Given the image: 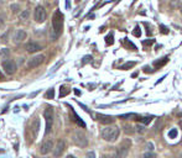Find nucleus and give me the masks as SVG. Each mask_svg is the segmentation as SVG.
Masks as SVG:
<instances>
[{"mask_svg":"<svg viewBox=\"0 0 182 158\" xmlns=\"http://www.w3.org/2000/svg\"><path fill=\"white\" fill-rule=\"evenodd\" d=\"M1 66L4 68V71L6 74H14L15 72H16V64H15V62L11 61V59H4L3 63H1Z\"/></svg>","mask_w":182,"mask_h":158,"instance_id":"nucleus-6","label":"nucleus"},{"mask_svg":"<svg viewBox=\"0 0 182 158\" xmlns=\"http://www.w3.org/2000/svg\"><path fill=\"white\" fill-rule=\"evenodd\" d=\"M96 117L103 125H110V124H114V121H115V119H114L113 116H109V115H103V114H96Z\"/></svg>","mask_w":182,"mask_h":158,"instance_id":"nucleus-10","label":"nucleus"},{"mask_svg":"<svg viewBox=\"0 0 182 158\" xmlns=\"http://www.w3.org/2000/svg\"><path fill=\"white\" fill-rule=\"evenodd\" d=\"M181 13H182V9H181Z\"/></svg>","mask_w":182,"mask_h":158,"instance_id":"nucleus-44","label":"nucleus"},{"mask_svg":"<svg viewBox=\"0 0 182 158\" xmlns=\"http://www.w3.org/2000/svg\"><path fill=\"white\" fill-rule=\"evenodd\" d=\"M9 55H10V51L8 48H3L0 51V57H1V58H8Z\"/></svg>","mask_w":182,"mask_h":158,"instance_id":"nucleus-19","label":"nucleus"},{"mask_svg":"<svg viewBox=\"0 0 182 158\" xmlns=\"http://www.w3.org/2000/svg\"><path fill=\"white\" fill-rule=\"evenodd\" d=\"M34 17L36 20V22H44L46 20V10L42 6H36Z\"/></svg>","mask_w":182,"mask_h":158,"instance_id":"nucleus-9","label":"nucleus"},{"mask_svg":"<svg viewBox=\"0 0 182 158\" xmlns=\"http://www.w3.org/2000/svg\"><path fill=\"white\" fill-rule=\"evenodd\" d=\"M135 64H136V62H126L125 64H123L122 67H120V69H123V71H126V69H130V68H133Z\"/></svg>","mask_w":182,"mask_h":158,"instance_id":"nucleus-18","label":"nucleus"},{"mask_svg":"<svg viewBox=\"0 0 182 158\" xmlns=\"http://www.w3.org/2000/svg\"><path fill=\"white\" fill-rule=\"evenodd\" d=\"M65 150H66V142L63 140H58V141H57V143H56V146H55V150H53L55 158L61 157V155L65 152Z\"/></svg>","mask_w":182,"mask_h":158,"instance_id":"nucleus-8","label":"nucleus"},{"mask_svg":"<svg viewBox=\"0 0 182 158\" xmlns=\"http://www.w3.org/2000/svg\"><path fill=\"white\" fill-rule=\"evenodd\" d=\"M124 132L128 134V135H131L135 132V130L131 127V126H125V127H124Z\"/></svg>","mask_w":182,"mask_h":158,"instance_id":"nucleus-26","label":"nucleus"},{"mask_svg":"<svg viewBox=\"0 0 182 158\" xmlns=\"http://www.w3.org/2000/svg\"><path fill=\"white\" fill-rule=\"evenodd\" d=\"M133 35L135 36V37H140V36H141V31H140V27H139V26H136V27L134 29Z\"/></svg>","mask_w":182,"mask_h":158,"instance_id":"nucleus-27","label":"nucleus"},{"mask_svg":"<svg viewBox=\"0 0 182 158\" xmlns=\"http://www.w3.org/2000/svg\"><path fill=\"white\" fill-rule=\"evenodd\" d=\"M87 158H96V153L93 151L88 152V153H87Z\"/></svg>","mask_w":182,"mask_h":158,"instance_id":"nucleus-34","label":"nucleus"},{"mask_svg":"<svg viewBox=\"0 0 182 158\" xmlns=\"http://www.w3.org/2000/svg\"><path fill=\"white\" fill-rule=\"evenodd\" d=\"M169 137H170V138L177 137V130H176V129H172V130H171L170 132H169Z\"/></svg>","mask_w":182,"mask_h":158,"instance_id":"nucleus-29","label":"nucleus"},{"mask_svg":"<svg viewBox=\"0 0 182 158\" xmlns=\"http://www.w3.org/2000/svg\"><path fill=\"white\" fill-rule=\"evenodd\" d=\"M19 63H20V64H22V63H24V58H19Z\"/></svg>","mask_w":182,"mask_h":158,"instance_id":"nucleus-39","label":"nucleus"},{"mask_svg":"<svg viewBox=\"0 0 182 158\" xmlns=\"http://www.w3.org/2000/svg\"><path fill=\"white\" fill-rule=\"evenodd\" d=\"M53 148V142H52L51 140H47V141H45L42 145H41L40 147V153L41 155H47L51 152V150Z\"/></svg>","mask_w":182,"mask_h":158,"instance_id":"nucleus-11","label":"nucleus"},{"mask_svg":"<svg viewBox=\"0 0 182 158\" xmlns=\"http://www.w3.org/2000/svg\"><path fill=\"white\" fill-rule=\"evenodd\" d=\"M66 158H74V157H73V156H71V155H70V156H67Z\"/></svg>","mask_w":182,"mask_h":158,"instance_id":"nucleus-41","label":"nucleus"},{"mask_svg":"<svg viewBox=\"0 0 182 158\" xmlns=\"http://www.w3.org/2000/svg\"><path fill=\"white\" fill-rule=\"evenodd\" d=\"M124 45H125V47L130 51H138V47L135 46L129 38H124Z\"/></svg>","mask_w":182,"mask_h":158,"instance_id":"nucleus-15","label":"nucleus"},{"mask_svg":"<svg viewBox=\"0 0 182 158\" xmlns=\"http://www.w3.org/2000/svg\"><path fill=\"white\" fill-rule=\"evenodd\" d=\"M155 43V40H145L143 41V46L144 47H149V46H151Z\"/></svg>","mask_w":182,"mask_h":158,"instance_id":"nucleus-28","label":"nucleus"},{"mask_svg":"<svg viewBox=\"0 0 182 158\" xmlns=\"http://www.w3.org/2000/svg\"><path fill=\"white\" fill-rule=\"evenodd\" d=\"M134 130L136 131V132H139V134H144L145 131H146V129H145V126H141V125H138V126H135V127H134Z\"/></svg>","mask_w":182,"mask_h":158,"instance_id":"nucleus-21","label":"nucleus"},{"mask_svg":"<svg viewBox=\"0 0 182 158\" xmlns=\"http://www.w3.org/2000/svg\"><path fill=\"white\" fill-rule=\"evenodd\" d=\"M143 157L144 158H156V155L152 153V152H145Z\"/></svg>","mask_w":182,"mask_h":158,"instance_id":"nucleus-33","label":"nucleus"},{"mask_svg":"<svg viewBox=\"0 0 182 158\" xmlns=\"http://www.w3.org/2000/svg\"><path fill=\"white\" fill-rule=\"evenodd\" d=\"M73 115H74V117H76V121H77V124L79 125V126H82V127H86V124L83 122V121H82V120H81L79 117H78V116H77V115H76L74 113H73Z\"/></svg>","mask_w":182,"mask_h":158,"instance_id":"nucleus-32","label":"nucleus"},{"mask_svg":"<svg viewBox=\"0 0 182 158\" xmlns=\"http://www.w3.org/2000/svg\"><path fill=\"white\" fill-rule=\"evenodd\" d=\"M44 117L46 121V130H45V135H48L50 131L52 129V124H53V109L47 106L44 110Z\"/></svg>","mask_w":182,"mask_h":158,"instance_id":"nucleus-3","label":"nucleus"},{"mask_svg":"<svg viewBox=\"0 0 182 158\" xmlns=\"http://www.w3.org/2000/svg\"><path fill=\"white\" fill-rule=\"evenodd\" d=\"M105 43L108 46H112L114 43V38H113V34H109L107 37H105Z\"/></svg>","mask_w":182,"mask_h":158,"instance_id":"nucleus-20","label":"nucleus"},{"mask_svg":"<svg viewBox=\"0 0 182 158\" xmlns=\"http://www.w3.org/2000/svg\"><path fill=\"white\" fill-rule=\"evenodd\" d=\"M72 140H73L74 145H77L78 147H86L88 145V140L86 137V135L81 132V131H76L72 136Z\"/></svg>","mask_w":182,"mask_h":158,"instance_id":"nucleus-4","label":"nucleus"},{"mask_svg":"<svg viewBox=\"0 0 182 158\" xmlns=\"http://www.w3.org/2000/svg\"><path fill=\"white\" fill-rule=\"evenodd\" d=\"M178 156H180V158H182V152H181V153H180Z\"/></svg>","mask_w":182,"mask_h":158,"instance_id":"nucleus-42","label":"nucleus"},{"mask_svg":"<svg viewBox=\"0 0 182 158\" xmlns=\"http://www.w3.org/2000/svg\"><path fill=\"white\" fill-rule=\"evenodd\" d=\"M154 117H151V116H148V117H143V119H136V120H139V121H141V122L144 124V125H148L150 121H151Z\"/></svg>","mask_w":182,"mask_h":158,"instance_id":"nucleus-25","label":"nucleus"},{"mask_svg":"<svg viewBox=\"0 0 182 158\" xmlns=\"http://www.w3.org/2000/svg\"><path fill=\"white\" fill-rule=\"evenodd\" d=\"M45 98H46V99H53V98H55V90H53V89H50V90L46 93Z\"/></svg>","mask_w":182,"mask_h":158,"instance_id":"nucleus-23","label":"nucleus"},{"mask_svg":"<svg viewBox=\"0 0 182 158\" xmlns=\"http://www.w3.org/2000/svg\"><path fill=\"white\" fill-rule=\"evenodd\" d=\"M120 135V130L117 126H109L102 130V137L107 142H115Z\"/></svg>","mask_w":182,"mask_h":158,"instance_id":"nucleus-2","label":"nucleus"},{"mask_svg":"<svg viewBox=\"0 0 182 158\" xmlns=\"http://www.w3.org/2000/svg\"><path fill=\"white\" fill-rule=\"evenodd\" d=\"M160 32L162 34V35H167L169 34V29L166 27V26H164V25H160Z\"/></svg>","mask_w":182,"mask_h":158,"instance_id":"nucleus-30","label":"nucleus"},{"mask_svg":"<svg viewBox=\"0 0 182 158\" xmlns=\"http://www.w3.org/2000/svg\"><path fill=\"white\" fill-rule=\"evenodd\" d=\"M25 38H26V32L24 30H16V31H15L14 37H13L14 43L18 45V43H20V42H22Z\"/></svg>","mask_w":182,"mask_h":158,"instance_id":"nucleus-14","label":"nucleus"},{"mask_svg":"<svg viewBox=\"0 0 182 158\" xmlns=\"http://www.w3.org/2000/svg\"><path fill=\"white\" fill-rule=\"evenodd\" d=\"M92 59V57L91 56H87V57H84V58H83V63H87V62H89Z\"/></svg>","mask_w":182,"mask_h":158,"instance_id":"nucleus-36","label":"nucleus"},{"mask_svg":"<svg viewBox=\"0 0 182 158\" xmlns=\"http://www.w3.org/2000/svg\"><path fill=\"white\" fill-rule=\"evenodd\" d=\"M119 117L123 119V120H126V119H135V117H136V115H135V114H126V115H120Z\"/></svg>","mask_w":182,"mask_h":158,"instance_id":"nucleus-24","label":"nucleus"},{"mask_svg":"<svg viewBox=\"0 0 182 158\" xmlns=\"http://www.w3.org/2000/svg\"><path fill=\"white\" fill-rule=\"evenodd\" d=\"M178 125H180V127L182 129V120H181V121H180V122H178Z\"/></svg>","mask_w":182,"mask_h":158,"instance_id":"nucleus-40","label":"nucleus"},{"mask_svg":"<svg viewBox=\"0 0 182 158\" xmlns=\"http://www.w3.org/2000/svg\"><path fill=\"white\" fill-rule=\"evenodd\" d=\"M129 148H130V141H129V140L124 141L123 145L118 148L117 153H115V157H114V158H126L128 152H129Z\"/></svg>","mask_w":182,"mask_h":158,"instance_id":"nucleus-5","label":"nucleus"},{"mask_svg":"<svg viewBox=\"0 0 182 158\" xmlns=\"http://www.w3.org/2000/svg\"><path fill=\"white\" fill-rule=\"evenodd\" d=\"M134 1H138V0H134Z\"/></svg>","mask_w":182,"mask_h":158,"instance_id":"nucleus-43","label":"nucleus"},{"mask_svg":"<svg viewBox=\"0 0 182 158\" xmlns=\"http://www.w3.org/2000/svg\"><path fill=\"white\" fill-rule=\"evenodd\" d=\"M31 131H32V140L34 141L39 135V131H40V119L39 117H35V120L31 122Z\"/></svg>","mask_w":182,"mask_h":158,"instance_id":"nucleus-12","label":"nucleus"},{"mask_svg":"<svg viewBox=\"0 0 182 158\" xmlns=\"http://www.w3.org/2000/svg\"><path fill=\"white\" fill-rule=\"evenodd\" d=\"M44 61H45V56L44 55H37V56L32 57V58L27 62V67L30 68V69H32V68H36L40 64H42Z\"/></svg>","mask_w":182,"mask_h":158,"instance_id":"nucleus-7","label":"nucleus"},{"mask_svg":"<svg viewBox=\"0 0 182 158\" xmlns=\"http://www.w3.org/2000/svg\"><path fill=\"white\" fill-rule=\"evenodd\" d=\"M62 27H63V15L60 10H56L53 16H52V27L50 31V37L52 41H56L58 36L62 34Z\"/></svg>","mask_w":182,"mask_h":158,"instance_id":"nucleus-1","label":"nucleus"},{"mask_svg":"<svg viewBox=\"0 0 182 158\" xmlns=\"http://www.w3.org/2000/svg\"><path fill=\"white\" fill-rule=\"evenodd\" d=\"M167 62H169V58H167V57H162V58H160L159 61H155V62H154V66H155V68H160V67L165 66Z\"/></svg>","mask_w":182,"mask_h":158,"instance_id":"nucleus-16","label":"nucleus"},{"mask_svg":"<svg viewBox=\"0 0 182 158\" xmlns=\"http://www.w3.org/2000/svg\"><path fill=\"white\" fill-rule=\"evenodd\" d=\"M26 51L29 52V53H36V52H39L42 50V47H41V45H39L37 42H29L27 45H26Z\"/></svg>","mask_w":182,"mask_h":158,"instance_id":"nucleus-13","label":"nucleus"},{"mask_svg":"<svg viewBox=\"0 0 182 158\" xmlns=\"http://www.w3.org/2000/svg\"><path fill=\"white\" fill-rule=\"evenodd\" d=\"M103 158H114L113 156H110V155H104L103 156Z\"/></svg>","mask_w":182,"mask_h":158,"instance_id":"nucleus-38","label":"nucleus"},{"mask_svg":"<svg viewBox=\"0 0 182 158\" xmlns=\"http://www.w3.org/2000/svg\"><path fill=\"white\" fill-rule=\"evenodd\" d=\"M10 9L13 10V13H19L20 11V6L18 4H11L10 5Z\"/></svg>","mask_w":182,"mask_h":158,"instance_id":"nucleus-31","label":"nucleus"},{"mask_svg":"<svg viewBox=\"0 0 182 158\" xmlns=\"http://www.w3.org/2000/svg\"><path fill=\"white\" fill-rule=\"evenodd\" d=\"M29 15H30L29 10H24V11H22L21 14H20V20H27Z\"/></svg>","mask_w":182,"mask_h":158,"instance_id":"nucleus-22","label":"nucleus"},{"mask_svg":"<svg viewBox=\"0 0 182 158\" xmlns=\"http://www.w3.org/2000/svg\"><path fill=\"white\" fill-rule=\"evenodd\" d=\"M4 74H3V73H1V71H0V82H1V80H4Z\"/></svg>","mask_w":182,"mask_h":158,"instance_id":"nucleus-37","label":"nucleus"},{"mask_svg":"<svg viewBox=\"0 0 182 158\" xmlns=\"http://www.w3.org/2000/svg\"><path fill=\"white\" fill-rule=\"evenodd\" d=\"M146 147H148V150H149V151H152V150H154V145L151 143V142L146 143Z\"/></svg>","mask_w":182,"mask_h":158,"instance_id":"nucleus-35","label":"nucleus"},{"mask_svg":"<svg viewBox=\"0 0 182 158\" xmlns=\"http://www.w3.org/2000/svg\"><path fill=\"white\" fill-rule=\"evenodd\" d=\"M70 92H71V89H70L68 87L62 85V87L60 88V98H63V96H66V95H68Z\"/></svg>","mask_w":182,"mask_h":158,"instance_id":"nucleus-17","label":"nucleus"}]
</instances>
